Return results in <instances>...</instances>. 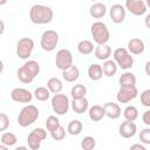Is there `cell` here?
<instances>
[{
  "label": "cell",
  "instance_id": "obj_41",
  "mask_svg": "<svg viewBox=\"0 0 150 150\" xmlns=\"http://www.w3.org/2000/svg\"><path fill=\"white\" fill-rule=\"evenodd\" d=\"M144 71H145V74L150 77V61H148V62L145 63V66H144Z\"/></svg>",
  "mask_w": 150,
  "mask_h": 150
},
{
  "label": "cell",
  "instance_id": "obj_34",
  "mask_svg": "<svg viewBox=\"0 0 150 150\" xmlns=\"http://www.w3.org/2000/svg\"><path fill=\"white\" fill-rule=\"evenodd\" d=\"M96 146V139L93 136H86L81 141L82 150H94Z\"/></svg>",
  "mask_w": 150,
  "mask_h": 150
},
{
  "label": "cell",
  "instance_id": "obj_6",
  "mask_svg": "<svg viewBox=\"0 0 150 150\" xmlns=\"http://www.w3.org/2000/svg\"><path fill=\"white\" fill-rule=\"evenodd\" d=\"M59 43V34L53 29H47L42 33L40 46L45 52H53Z\"/></svg>",
  "mask_w": 150,
  "mask_h": 150
},
{
  "label": "cell",
  "instance_id": "obj_20",
  "mask_svg": "<svg viewBox=\"0 0 150 150\" xmlns=\"http://www.w3.org/2000/svg\"><path fill=\"white\" fill-rule=\"evenodd\" d=\"M88 115H89V118H90L93 122H100V121L105 116L104 108H103L102 105L95 104V105H93V107L89 108Z\"/></svg>",
  "mask_w": 150,
  "mask_h": 150
},
{
  "label": "cell",
  "instance_id": "obj_3",
  "mask_svg": "<svg viewBox=\"0 0 150 150\" xmlns=\"http://www.w3.org/2000/svg\"><path fill=\"white\" fill-rule=\"evenodd\" d=\"M90 33L94 39V42L100 45H107L110 40V32L107 27V25L102 21H96L90 27Z\"/></svg>",
  "mask_w": 150,
  "mask_h": 150
},
{
  "label": "cell",
  "instance_id": "obj_21",
  "mask_svg": "<svg viewBox=\"0 0 150 150\" xmlns=\"http://www.w3.org/2000/svg\"><path fill=\"white\" fill-rule=\"evenodd\" d=\"M121 87H136V76L131 71H125L118 77Z\"/></svg>",
  "mask_w": 150,
  "mask_h": 150
},
{
  "label": "cell",
  "instance_id": "obj_25",
  "mask_svg": "<svg viewBox=\"0 0 150 150\" xmlns=\"http://www.w3.org/2000/svg\"><path fill=\"white\" fill-rule=\"evenodd\" d=\"M117 67L118 66L114 60H107V61L103 62V66H102L103 74L107 77H112L117 71Z\"/></svg>",
  "mask_w": 150,
  "mask_h": 150
},
{
  "label": "cell",
  "instance_id": "obj_26",
  "mask_svg": "<svg viewBox=\"0 0 150 150\" xmlns=\"http://www.w3.org/2000/svg\"><path fill=\"white\" fill-rule=\"evenodd\" d=\"M47 88L49 89V91L52 94H60L62 88H63V84H62V81L57 77H50L48 81H47Z\"/></svg>",
  "mask_w": 150,
  "mask_h": 150
},
{
  "label": "cell",
  "instance_id": "obj_15",
  "mask_svg": "<svg viewBox=\"0 0 150 150\" xmlns=\"http://www.w3.org/2000/svg\"><path fill=\"white\" fill-rule=\"evenodd\" d=\"M136 131H137L136 124L134 122H129V121L122 122L118 128V132H120L121 137H123V138H130V137L135 136Z\"/></svg>",
  "mask_w": 150,
  "mask_h": 150
},
{
  "label": "cell",
  "instance_id": "obj_32",
  "mask_svg": "<svg viewBox=\"0 0 150 150\" xmlns=\"http://www.w3.org/2000/svg\"><path fill=\"white\" fill-rule=\"evenodd\" d=\"M34 97L38 100V101H47L49 97H50V91L48 88L46 87H38L35 90H34Z\"/></svg>",
  "mask_w": 150,
  "mask_h": 150
},
{
  "label": "cell",
  "instance_id": "obj_36",
  "mask_svg": "<svg viewBox=\"0 0 150 150\" xmlns=\"http://www.w3.org/2000/svg\"><path fill=\"white\" fill-rule=\"evenodd\" d=\"M139 141L143 144H150V127L144 128L139 132Z\"/></svg>",
  "mask_w": 150,
  "mask_h": 150
},
{
  "label": "cell",
  "instance_id": "obj_16",
  "mask_svg": "<svg viewBox=\"0 0 150 150\" xmlns=\"http://www.w3.org/2000/svg\"><path fill=\"white\" fill-rule=\"evenodd\" d=\"M103 108H104L105 116L110 120H117L122 114L121 107L115 102H107V103H104Z\"/></svg>",
  "mask_w": 150,
  "mask_h": 150
},
{
  "label": "cell",
  "instance_id": "obj_43",
  "mask_svg": "<svg viewBox=\"0 0 150 150\" xmlns=\"http://www.w3.org/2000/svg\"><path fill=\"white\" fill-rule=\"evenodd\" d=\"M14 150H28V148H27V146H23V145H21V146H16Z\"/></svg>",
  "mask_w": 150,
  "mask_h": 150
},
{
  "label": "cell",
  "instance_id": "obj_12",
  "mask_svg": "<svg viewBox=\"0 0 150 150\" xmlns=\"http://www.w3.org/2000/svg\"><path fill=\"white\" fill-rule=\"evenodd\" d=\"M124 7L132 15H136V16H141V15L145 14V12L148 9L146 4L143 0H127L124 4Z\"/></svg>",
  "mask_w": 150,
  "mask_h": 150
},
{
  "label": "cell",
  "instance_id": "obj_11",
  "mask_svg": "<svg viewBox=\"0 0 150 150\" xmlns=\"http://www.w3.org/2000/svg\"><path fill=\"white\" fill-rule=\"evenodd\" d=\"M138 95V90L136 87H121L116 94V100L120 103H128L135 100Z\"/></svg>",
  "mask_w": 150,
  "mask_h": 150
},
{
  "label": "cell",
  "instance_id": "obj_29",
  "mask_svg": "<svg viewBox=\"0 0 150 150\" xmlns=\"http://www.w3.org/2000/svg\"><path fill=\"white\" fill-rule=\"evenodd\" d=\"M82 129H83V124H82V122L79 121V120H73V121H70V122L68 123V125H67V131H68V134H70V135H73V136L80 135V134L82 132Z\"/></svg>",
  "mask_w": 150,
  "mask_h": 150
},
{
  "label": "cell",
  "instance_id": "obj_9",
  "mask_svg": "<svg viewBox=\"0 0 150 150\" xmlns=\"http://www.w3.org/2000/svg\"><path fill=\"white\" fill-rule=\"evenodd\" d=\"M34 49V41L30 38H21L16 43V55L21 60H27Z\"/></svg>",
  "mask_w": 150,
  "mask_h": 150
},
{
  "label": "cell",
  "instance_id": "obj_38",
  "mask_svg": "<svg viewBox=\"0 0 150 150\" xmlns=\"http://www.w3.org/2000/svg\"><path fill=\"white\" fill-rule=\"evenodd\" d=\"M8 127H9V117L5 112H1L0 114V131H5Z\"/></svg>",
  "mask_w": 150,
  "mask_h": 150
},
{
  "label": "cell",
  "instance_id": "obj_40",
  "mask_svg": "<svg viewBox=\"0 0 150 150\" xmlns=\"http://www.w3.org/2000/svg\"><path fill=\"white\" fill-rule=\"evenodd\" d=\"M129 150H146V149H145V146H144L143 144L136 143V144H132V145L130 146V149H129Z\"/></svg>",
  "mask_w": 150,
  "mask_h": 150
},
{
  "label": "cell",
  "instance_id": "obj_7",
  "mask_svg": "<svg viewBox=\"0 0 150 150\" xmlns=\"http://www.w3.org/2000/svg\"><path fill=\"white\" fill-rule=\"evenodd\" d=\"M47 138V131L43 128L33 129L27 136L28 148L30 150H39L41 146V142Z\"/></svg>",
  "mask_w": 150,
  "mask_h": 150
},
{
  "label": "cell",
  "instance_id": "obj_13",
  "mask_svg": "<svg viewBox=\"0 0 150 150\" xmlns=\"http://www.w3.org/2000/svg\"><path fill=\"white\" fill-rule=\"evenodd\" d=\"M11 98L18 103H30L33 94L26 88H14L11 91Z\"/></svg>",
  "mask_w": 150,
  "mask_h": 150
},
{
  "label": "cell",
  "instance_id": "obj_4",
  "mask_svg": "<svg viewBox=\"0 0 150 150\" xmlns=\"http://www.w3.org/2000/svg\"><path fill=\"white\" fill-rule=\"evenodd\" d=\"M39 117V109L33 105V104H28L26 107H23L21 109V111L18 115V123L20 127L26 128L32 125Z\"/></svg>",
  "mask_w": 150,
  "mask_h": 150
},
{
  "label": "cell",
  "instance_id": "obj_33",
  "mask_svg": "<svg viewBox=\"0 0 150 150\" xmlns=\"http://www.w3.org/2000/svg\"><path fill=\"white\" fill-rule=\"evenodd\" d=\"M60 125H61V124H60V121H59V118H57L56 116L50 115V116L47 117V121H46V128H47V130H48L50 134H52L54 130H56Z\"/></svg>",
  "mask_w": 150,
  "mask_h": 150
},
{
  "label": "cell",
  "instance_id": "obj_37",
  "mask_svg": "<svg viewBox=\"0 0 150 150\" xmlns=\"http://www.w3.org/2000/svg\"><path fill=\"white\" fill-rule=\"evenodd\" d=\"M141 103H142V105L150 108V88L145 89L144 91H142V94H141Z\"/></svg>",
  "mask_w": 150,
  "mask_h": 150
},
{
  "label": "cell",
  "instance_id": "obj_45",
  "mask_svg": "<svg viewBox=\"0 0 150 150\" xmlns=\"http://www.w3.org/2000/svg\"><path fill=\"white\" fill-rule=\"evenodd\" d=\"M145 4H146V7H149V8H150V0H146V1H145Z\"/></svg>",
  "mask_w": 150,
  "mask_h": 150
},
{
  "label": "cell",
  "instance_id": "obj_39",
  "mask_svg": "<svg viewBox=\"0 0 150 150\" xmlns=\"http://www.w3.org/2000/svg\"><path fill=\"white\" fill-rule=\"evenodd\" d=\"M142 121L144 124H146L148 127H150V109H148L146 111H144L143 116H142Z\"/></svg>",
  "mask_w": 150,
  "mask_h": 150
},
{
  "label": "cell",
  "instance_id": "obj_17",
  "mask_svg": "<svg viewBox=\"0 0 150 150\" xmlns=\"http://www.w3.org/2000/svg\"><path fill=\"white\" fill-rule=\"evenodd\" d=\"M128 52L131 54V55H139V54H142L143 52H144V49H145V45H144V42L141 40V39H138V38H134V39H131V40H129V42H128Z\"/></svg>",
  "mask_w": 150,
  "mask_h": 150
},
{
  "label": "cell",
  "instance_id": "obj_44",
  "mask_svg": "<svg viewBox=\"0 0 150 150\" xmlns=\"http://www.w3.org/2000/svg\"><path fill=\"white\" fill-rule=\"evenodd\" d=\"M0 150H8V146H6V145H0Z\"/></svg>",
  "mask_w": 150,
  "mask_h": 150
},
{
  "label": "cell",
  "instance_id": "obj_18",
  "mask_svg": "<svg viewBox=\"0 0 150 150\" xmlns=\"http://www.w3.org/2000/svg\"><path fill=\"white\" fill-rule=\"evenodd\" d=\"M111 53H112V50H111L110 46H108V45H100L94 50L95 57L100 61H103V62L109 60V57L111 56Z\"/></svg>",
  "mask_w": 150,
  "mask_h": 150
},
{
  "label": "cell",
  "instance_id": "obj_24",
  "mask_svg": "<svg viewBox=\"0 0 150 150\" xmlns=\"http://www.w3.org/2000/svg\"><path fill=\"white\" fill-rule=\"evenodd\" d=\"M62 77L67 82H75L80 77V69L73 64L71 67L62 71Z\"/></svg>",
  "mask_w": 150,
  "mask_h": 150
},
{
  "label": "cell",
  "instance_id": "obj_35",
  "mask_svg": "<svg viewBox=\"0 0 150 150\" xmlns=\"http://www.w3.org/2000/svg\"><path fill=\"white\" fill-rule=\"evenodd\" d=\"M50 136H52V138H53L54 141H62V139L66 137V129H64L62 125H60L56 130H54V131L50 134Z\"/></svg>",
  "mask_w": 150,
  "mask_h": 150
},
{
  "label": "cell",
  "instance_id": "obj_10",
  "mask_svg": "<svg viewBox=\"0 0 150 150\" xmlns=\"http://www.w3.org/2000/svg\"><path fill=\"white\" fill-rule=\"evenodd\" d=\"M55 64L56 68L60 69L61 71L68 69L69 67L73 66V54L69 49H60L56 53V57H55Z\"/></svg>",
  "mask_w": 150,
  "mask_h": 150
},
{
  "label": "cell",
  "instance_id": "obj_22",
  "mask_svg": "<svg viewBox=\"0 0 150 150\" xmlns=\"http://www.w3.org/2000/svg\"><path fill=\"white\" fill-rule=\"evenodd\" d=\"M71 109L76 114H83L87 110H89V101L84 97L81 100H73L71 101Z\"/></svg>",
  "mask_w": 150,
  "mask_h": 150
},
{
  "label": "cell",
  "instance_id": "obj_31",
  "mask_svg": "<svg viewBox=\"0 0 150 150\" xmlns=\"http://www.w3.org/2000/svg\"><path fill=\"white\" fill-rule=\"evenodd\" d=\"M123 116L125 118V121L129 122H134L137 120L138 117V109L135 105H128L124 110H123Z\"/></svg>",
  "mask_w": 150,
  "mask_h": 150
},
{
  "label": "cell",
  "instance_id": "obj_5",
  "mask_svg": "<svg viewBox=\"0 0 150 150\" xmlns=\"http://www.w3.org/2000/svg\"><path fill=\"white\" fill-rule=\"evenodd\" d=\"M112 56H114V61L117 63V66L121 69L128 70L134 66V57L131 56V54L128 52L127 48L123 47L116 48L112 53Z\"/></svg>",
  "mask_w": 150,
  "mask_h": 150
},
{
  "label": "cell",
  "instance_id": "obj_1",
  "mask_svg": "<svg viewBox=\"0 0 150 150\" xmlns=\"http://www.w3.org/2000/svg\"><path fill=\"white\" fill-rule=\"evenodd\" d=\"M54 18V12L50 7L35 4L29 9V19L35 25H46L49 23Z\"/></svg>",
  "mask_w": 150,
  "mask_h": 150
},
{
  "label": "cell",
  "instance_id": "obj_8",
  "mask_svg": "<svg viewBox=\"0 0 150 150\" xmlns=\"http://www.w3.org/2000/svg\"><path fill=\"white\" fill-rule=\"evenodd\" d=\"M69 98L64 94H55L52 97V108L56 115H64L69 110Z\"/></svg>",
  "mask_w": 150,
  "mask_h": 150
},
{
  "label": "cell",
  "instance_id": "obj_27",
  "mask_svg": "<svg viewBox=\"0 0 150 150\" xmlns=\"http://www.w3.org/2000/svg\"><path fill=\"white\" fill-rule=\"evenodd\" d=\"M86 94H87V88L84 84H75L71 90H70V96L73 100H81V98H84L86 97Z\"/></svg>",
  "mask_w": 150,
  "mask_h": 150
},
{
  "label": "cell",
  "instance_id": "obj_42",
  "mask_svg": "<svg viewBox=\"0 0 150 150\" xmlns=\"http://www.w3.org/2000/svg\"><path fill=\"white\" fill-rule=\"evenodd\" d=\"M144 25H145V27H146V28H149V29H150V13L145 16V19H144Z\"/></svg>",
  "mask_w": 150,
  "mask_h": 150
},
{
  "label": "cell",
  "instance_id": "obj_2",
  "mask_svg": "<svg viewBox=\"0 0 150 150\" xmlns=\"http://www.w3.org/2000/svg\"><path fill=\"white\" fill-rule=\"evenodd\" d=\"M40 73V64L35 60L26 61L16 71V76L20 82L29 84Z\"/></svg>",
  "mask_w": 150,
  "mask_h": 150
},
{
  "label": "cell",
  "instance_id": "obj_28",
  "mask_svg": "<svg viewBox=\"0 0 150 150\" xmlns=\"http://www.w3.org/2000/svg\"><path fill=\"white\" fill-rule=\"evenodd\" d=\"M77 50L82 55H89L95 50L94 49V43L89 40H82L77 43Z\"/></svg>",
  "mask_w": 150,
  "mask_h": 150
},
{
  "label": "cell",
  "instance_id": "obj_23",
  "mask_svg": "<svg viewBox=\"0 0 150 150\" xmlns=\"http://www.w3.org/2000/svg\"><path fill=\"white\" fill-rule=\"evenodd\" d=\"M88 76L91 81H98L103 76V69L102 66L98 63H91L88 68Z\"/></svg>",
  "mask_w": 150,
  "mask_h": 150
},
{
  "label": "cell",
  "instance_id": "obj_19",
  "mask_svg": "<svg viewBox=\"0 0 150 150\" xmlns=\"http://www.w3.org/2000/svg\"><path fill=\"white\" fill-rule=\"evenodd\" d=\"M107 7L103 2H94L89 8V14L94 19H101L105 15Z\"/></svg>",
  "mask_w": 150,
  "mask_h": 150
},
{
  "label": "cell",
  "instance_id": "obj_30",
  "mask_svg": "<svg viewBox=\"0 0 150 150\" xmlns=\"http://www.w3.org/2000/svg\"><path fill=\"white\" fill-rule=\"evenodd\" d=\"M0 142L2 145H6V146H13L16 144L18 142V137L15 134L11 132V131H7V132H4L0 137Z\"/></svg>",
  "mask_w": 150,
  "mask_h": 150
},
{
  "label": "cell",
  "instance_id": "obj_14",
  "mask_svg": "<svg viewBox=\"0 0 150 150\" xmlns=\"http://www.w3.org/2000/svg\"><path fill=\"white\" fill-rule=\"evenodd\" d=\"M109 15L114 23H122L125 19V7L121 4H115L110 7Z\"/></svg>",
  "mask_w": 150,
  "mask_h": 150
}]
</instances>
